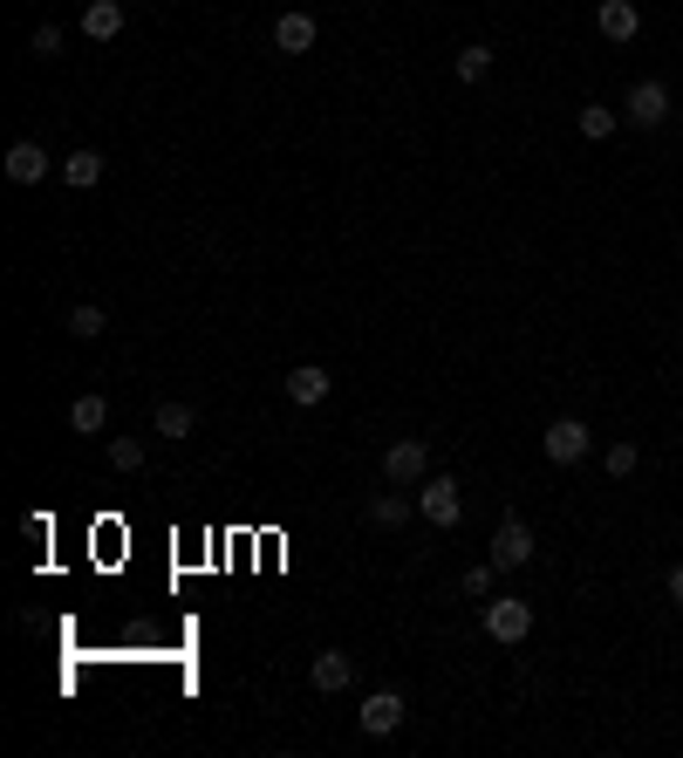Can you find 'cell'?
Segmentation results:
<instances>
[{
  "mask_svg": "<svg viewBox=\"0 0 683 758\" xmlns=\"http://www.w3.org/2000/svg\"><path fill=\"white\" fill-rule=\"evenodd\" d=\"M417 513L424 519H431L438 526V534H451V526H459L465 519V492H459V478H424V486H417Z\"/></svg>",
  "mask_w": 683,
  "mask_h": 758,
  "instance_id": "6da1fadb",
  "label": "cell"
},
{
  "mask_svg": "<svg viewBox=\"0 0 683 758\" xmlns=\"http://www.w3.org/2000/svg\"><path fill=\"white\" fill-rule=\"evenodd\" d=\"M478 622H486V636H492V643H526V636H534V601H520V595H492Z\"/></svg>",
  "mask_w": 683,
  "mask_h": 758,
  "instance_id": "7a4b0ae2",
  "label": "cell"
},
{
  "mask_svg": "<svg viewBox=\"0 0 683 758\" xmlns=\"http://www.w3.org/2000/svg\"><path fill=\"white\" fill-rule=\"evenodd\" d=\"M622 123H636V131H663V123H670V89L656 83V75L629 83V96H622Z\"/></svg>",
  "mask_w": 683,
  "mask_h": 758,
  "instance_id": "3957f363",
  "label": "cell"
},
{
  "mask_svg": "<svg viewBox=\"0 0 683 758\" xmlns=\"http://www.w3.org/2000/svg\"><path fill=\"white\" fill-rule=\"evenodd\" d=\"M383 478L390 486H424L431 478V438H397L383 451Z\"/></svg>",
  "mask_w": 683,
  "mask_h": 758,
  "instance_id": "277c9868",
  "label": "cell"
},
{
  "mask_svg": "<svg viewBox=\"0 0 683 758\" xmlns=\"http://www.w3.org/2000/svg\"><path fill=\"white\" fill-rule=\"evenodd\" d=\"M526 561H534V526H526V519H499V534H492V567H499V574H520Z\"/></svg>",
  "mask_w": 683,
  "mask_h": 758,
  "instance_id": "5b68a950",
  "label": "cell"
},
{
  "mask_svg": "<svg viewBox=\"0 0 683 758\" xmlns=\"http://www.w3.org/2000/svg\"><path fill=\"white\" fill-rule=\"evenodd\" d=\"M411 718V704H403L397 690H369L363 697V711H356V724H363V738H390V731Z\"/></svg>",
  "mask_w": 683,
  "mask_h": 758,
  "instance_id": "8992f818",
  "label": "cell"
},
{
  "mask_svg": "<svg viewBox=\"0 0 683 758\" xmlns=\"http://www.w3.org/2000/svg\"><path fill=\"white\" fill-rule=\"evenodd\" d=\"M540 444H547V459H553V465H581L595 438H588V424H581V417H553Z\"/></svg>",
  "mask_w": 683,
  "mask_h": 758,
  "instance_id": "52a82bcc",
  "label": "cell"
},
{
  "mask_svg": "<svg viewBox=\"0 0 683 758\" xmlns=\"http://www.w3.org/2000/svg\"><path fill=\"white\" fill-rule=\"evenodd\" d=\"M0 171H8L14 185H41L48 171H56V158L35 144V137H21V144H8V158H0Z\"/></svg>",
  "mask_w": 683,
  "mask_h": 758,
  "instance_id": "ba28073f",
  "label": "cell"
},
{
  "mask_svg": "<svg viewBox=\"0 0 683 758\" xmlns=\"http://www.w3.org/2000/svg\"><path fill=\"white\" fill-rule=\"evenodd\" d=\"M595 28L609 35V41H636L643 35V8H636V0H601V8H595Z\"/></svg>",
  "mask_w": 683,
  "mask_h": 758,
  "instance_id": "9c48e42d",
  "label": "cell"
},
{
  "mask_svg": "<svg viewBox=\"0 0 683 758\" xmlns=\"http://www.w3.org/2000/svg\"><path fill=\"white\" fill-rule=\"evenodd\" d=\"M328 390H336V383H328V369H321V363H294V369H288V403H301V411L328 403Z\"/></svg>",
  "mask_w": 683,
  "mask_h": 758,
  "instance_id": "30bf717a",
  "label": "cell"
},
{
  "mask_svg": "<svg viewBox=\"0 0 683 758\" xmlns=\"http://www.w3.org/2000/svg\"><path fill=\"white\" fill-rule=\"evenodd\" d=\"M308 676H315V690H321V697H342L349 684H356V663H349V656H342V649H321Z\"/></svg>",
  "mask_w": 683,
  "mask_h": 758,
  "instance_id": "8fae6325",
  "label": "cell"
},
{
  "mask_svg": "<svg viewBox=\"0 0 683 758\" xmlns=\"http://www.w3.org/2000/svg\"><path fill=\"white\" fill-rule=\"evenodd\" d=\"M273 48H281V56H308V48H315V14H281V21H273Z\"/></svg>",
  "mask_w": 683,
  "mask_h": 758,
  "instance_id": "7c38bea8",
  "label": "cell"
},
{
  "mask_svg": "<svg viewBox=\"0 0 683 758\" xmlns=\"http://www.w3.org/2000/svg\"><path fill=\"white\" fill-rule=\"evenodd\" d=\"M83 35L89 41H117L123 35V0H89L83 8Z\"/></svg>",
  "mask_w": 683,
  "mask_h": 758,
  "instance_id": "4fadbf2b",
  "label": "cell"
},
{
  "mask_svg": "<svg viewBox=\"0 0 683 758\" xmlns=\"http://www.w3.org/2000/svg\"><path fill=\"white\" fill-rule=\"evenodd\" d=\"M103 424H110V396H75L69 403V431H83V438H96V431H103Z\"/></svg>",
  "mask_w": 683,
  "mask_h": 758,
  "instance_id": "5bb4252c",
  "label": "cell"
},
{
  "mask_svg": "<svg viewBox=\"0 0 683 758\" xmlns=\"http://www.w3.org/2000/svg\"><path fill=\"white\" fill-rule=\"evenodd\" d=\"M417 513V499H403V492H383V499H369V526H383V534H397L403 519Z\"/></svg>",
  "mask_w": 683,
  "mask_h": 758,
  "instance_id": "9a60e30c",
  "label": "cell"
},
{
  "mask_svg": "<svg viewBox=\"0 0 683 758\" xmlns=\"http://www.w3.org/2000/svg\"><path fill=\"white\" fill-rule=\"evenodd\" d=\"M96 179H103V158H96V150H75V158H62V185L89 192Z\"/></svg>",
  "mask_w": 683,
  "mask_h": 758,
  "instance_id": "2e32d148",
  "label": "cell"
},
{
  "mask_svg": "<svg viewBox=\"0 0 683 758\" xmlns=\"http://www.w3.org/2000/svg\"><path fill=\"white\" fill-rule=\"evenodd\" d=\"M451 69H459V83H486V75H492V48L472 41V48H459V62H451Z\"/></svg>",
  "mask_w": 683,
  "mask_h": 758,
  "instance_id": "e0dca14e",
  "label": "cell"
},
{
  "mask_svg": "<svg viewBox=\"0 0 683 758\" xmlns=\"http://www.w3.org/2000/svg\"><path fill=\"white\" fill-rule=\"evenodd\" d=\"M103 328H110V315L96 308V301H83V308H69V335H75V342H96Z\"/></svg>",
  "mask_w": 683,
  "mask_h": 758,
  "instance_id": "ac0fdd59",
  "label": "cell"
},
{
  "mask_svg": "<svg viewBox=\"0 0 683 758\" xmlns=\"http://www.w3.org/2000/svg\"><path fill=\"white\" fill-rule=\"evenodd\" d=\"M574 123H581V137H588V144H601V137H615V123H622V110H601V103H588V110H581Z\"/></svg>",
  "mask_w": 683,
  "mask_h": 758,
  "instance_id": "d6986e66",
  "label": "cell"
},
{
  "mask_svg": "<svg viewBox=\"0 0 683 758\" xmlns=\"http://www.w3.org/2000/svg\"><path fill=\"white\" fill-rule=\"evenodd\" d=\"M192 424H198L192 403H164L158 411V438H192Z\"/></svg>",
  "mask_w": 683,
  "mask_h": 758,
  "instance_id": "ffe728a7",
  "label": "cell"
},
{
  "mask_svg": "<svg viewBox=\"0 0 683 758\" xmlns=\"http://www.w3.org/2000/svg\"><path fill=\"white\" fill-rule=\"evenodd\" d=\"M643 465V444H609V451H601V472H609V478H629V472H636Z\"/></svg>",
  "mask_w": 683,
  "mask_h": 758,
  "instance_id": "44dd1931",
  "label": "cell"
},
{
  "mask_svg": "<svg viewBox=\"0 0 683 758\" xmlns=\"http://www.w3.org/2000/svg\"><path fill=\"white\" fill-rule=\"evenodd\" d=\"M492 580H499V567H492V561L465 567V595H472V601H492Z\"/></svg>",
  "mask_w": 683,
  "mask_h": 758,
  "instance_id": "7402d4cb",
  "label": "cell"
},
{
  "mask_svg": "<svg viewBox=\"0 0 683 758\" xmlns=\"http://www.w3.org/2000/svg\"><path fill=\"white\" fill-rule=\"evenodd\" d=\"M28 56H41V62H48V56H62V28H56V21H41V28L28 35Z\"/></svg>",
  "mask_w": 683,
  "mask_h": 758,
  "instance_id": "603a6c76",
  "label": "cell"
},
{
  "mask_svg": "<svg viewBox=\"0 0 683 758\" xmlns=\"http://www.w3.org/2000/svg\"><path fill=\"white\" fill-rule=\"evenodd\" d=\"M110 465H117V472H137V465H144V444H137V438H110Z\"/></svg>",
  "mask_w": 683,
  "mask_h": 758,
  "instance_id": "cb8c5ba5",
  "label": "cell"
},
{
  "mask_svg": "<svg viewBox=\"0 0 683 758\" xmlns=\"http://www.w3.org/2000/svg\"><path fill=\"white\" fill-rule=\"evenodd\" d=\"M21 534H28V540H48V534H56V519H48V513H28V519H21Z\"/></svg>",
  "mask_w": 683,
  "mask_h": 758,
  "instance_id": "d4e9b609",
  "label": "cell"
},
{
  "mask_svg": "<svg viewBox=\"0 0 683 758\" xmlns=\"http://www.w3.org/2000/svg\"><path fill=\"white\" fill-rule=\"evenodd\" d=\"M670 601H676V609H683V561L670 567Z\"/></svg>",
  "mask_w": 683,
  "mask_h": 758,
  "instance_id": "484cf974",
  "label": "cell"
}]
</instances>
